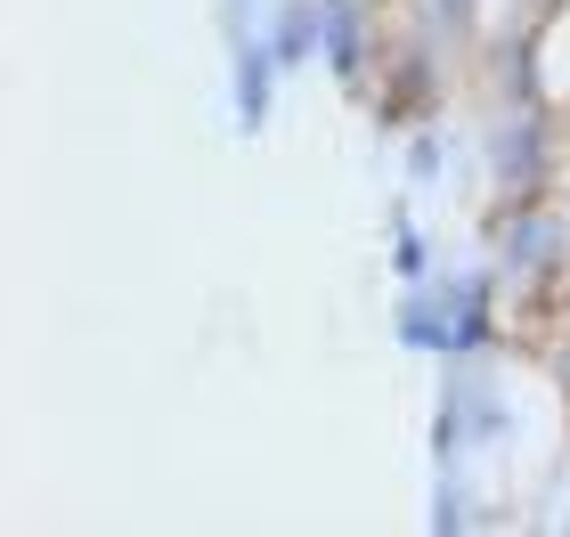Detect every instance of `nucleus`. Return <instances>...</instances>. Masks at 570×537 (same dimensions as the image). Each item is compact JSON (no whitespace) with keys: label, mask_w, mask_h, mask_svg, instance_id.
Listing matches in <instances>:
<instances>
[{"label":"nucleus","mask_w":570,"mask_h":537,"mask_svg":"<svg viewBox=\"0 0 570 537\" xmlns=\"http://www.w3.org/2000/svg\"><path fill=\"white\" fill-rule=\"evenodd\" d=\"M269 49H277V66H309L318 58V0H285L277 24H269Z\"/></svg>","instance_id":"20e7f679"},{"label":"nucleus","mask_w":570,"mask_h":537,"mask_svg":"<svg viewBox=\"0 0 570 537\" xmlns=\"http://www.w3.org/2000/svg\"><path fill=\"white\" fill-rule=\"evenodd\" d=\"M554 245H562V228H554V220H538V212L505 220V269H547V261H554Z\"/></svg>","instance_id":"423d86ee"},{"label":"nucleus","mask_w":570,"mask_h":537,"mask_svg":"<svg viewBox=\"0 0 570 537\" xmlns=\"http://www.w3.org/2000/svg\"><path fill=\"white\" fill-rule=\"evenodd\" d=\"M407 171H416V179H432V171H440V139H416V156H407Z\"/></svg>","instance_id":"1a4fd4ad"},{"label":"nucleus","mask_w":570,"mask_h":537,"mask_svg":"<svg viewBox=\"0 0 570 537\" xmlns=\"http://www.w3.org/2000/svg\"><path fill=\"white\" fill-rule=\"evenodd\" d=\"M318 49H326V66L343 73V82L367 73V24H358V0H318Z\"/></svg>","instance_id":"f257e3e1"},{"label":"nucleus","mask_w":570,"mask_h":537,"mask_svg":"<svg viewBox=\"0 0 570 537\" xmlns=\"http://www.w3.org/2000/svg\"><path fill=\"white\" fill-rule=\"evenodd\" d=\"M392 245H400V252H392V261H400V277H424V261H432V252H424V237H416V228H407V212L392 220Z\"/></svg>","instance_id":"6e6552de"},{"label":"nucleus","mask_w":570,"mask_h":537,"mask_svg":"<svg viewBox=\"0 0 570 537\" xmlns=\"http://www.w3.org/2000/svg\"><path fill=\"white\" fill-rule=\"evenodd\" d=\"M269 82H277V49L269 41H245L237 49V122H245V131H262V122H269Z\"/></svg>","instance_id":"f03ea898"},{"label":"nucleus","mask_w":570,"mask_h":537,"mask_svg":"<svg viewBox=\"0 0 570 537\" xmlns=\"http://www.w3.org/2000/svg\"><path fill=\"white\" fill-rule=\"evenodd\" d=\"M498 171H505V188L513 196H530L538 188V171H547V131H538V115H522L513 131L498 139Z\"/></svg>","instance_id":"7ed1b4c3"},{"label":"nucleus","mask_w":570,"mask_h":537,"mask_svg":"<svg viewBox=\"0 0 570 537\" xmlns=\"http://www.w3.org/2000/svg\"><path fill=\"white\" fill-rule=\"evenodd\" d=\"M432 98V66L424 58H400V73H392V90H383V122H407Z\"/></svg>","instance_id":"0eeeda50"},{"label":"nucleus","mask_w":570,"mask_h":537,"mask_svg":"<svg viewBox=\"0 0 570 537\" xmlns=\"http://www.w3.org/2000/svg\"><path fill=\"white\" fill-rule=\"evenodd\" d=\"M432 17H449V24H464V17H473V0H432Z\"/></svg>","instance_id":"9d476101"},{"label":"nucleus","mask_w":570,"mask_h":537,"mask_svg":"<svg viewBox=\"0 0 570 537\" xmlns=\"http://www.w3.org/2000/svg\"><path fill=\"white\" fill-rule=\"evenodd\" d=\"M400 342H407V350H440V358H449V294H440V301L407 294V301H400Z\"/></svg>","instance_id":"39448f33"}]
</instances>
